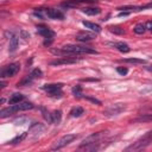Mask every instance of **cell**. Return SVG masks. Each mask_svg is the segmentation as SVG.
<instances>
[{
  "label": "cell",
  "instance_id": "6da1fadb",
  "mask_svg": "<svg viewBox=\"0 0 152 152\" xmlns=\"http://www.w3.org/2000/svg\"><path fill=\"white\" fill-rule=\"evenodd\" d=\"M34 106L31 103V102H19V103H15V104H12L11 107L8 108H4L0 110V116L1 118H6L13 113H17V112H20V110H28V109H32Z\"/></svg>",
  "mask_w": 152,
  "mask_h": 152
},
{
  "label": "cell",
  "instance_id": "7a4b0ae2",
  "mask_svg": "<svg viewBox=\"0 0 152 152\" xmlns=\"http://www.w3.org/2000/svg\"><path fill=\"white\" fill-rule=\"evenodd\" d=\"M151 142H152V131L146 133L144 137L138 139L135 142H133L128 147H126V151H141V150L146 148Z\"/></svg>",
  "mask_w": 152,
  "mask_h": 152
},
{
  "label": "cell",
  "instance_id": "3957f363",
  "mask_svg": "<svg viewBox=\"0 0 152 152\" xmlns=\"http://www.w3.org/2000/svg\"><path fill=\"white\" fill-rule=\"evenodd\" d=\"M64 51L69 52V53H97V51L95 49H91L89 46H83V45H72V44H68L64 45L62 48Z\"/></svg>",
  "mask_w": 152,
  "mask_h": 152
},
{
  "label": "cell",
  "instance_id": "277c9868",
  "mask_svg": "<svg viewBox=\"0 0 152 152\" xmlns=\"http://www.w3.org/2000/svg\"><path fill=\"white\" fill-rule=\"evenodd\" d=\"M76 138H77L76 134H66V135H63L62 138H59V139L51 146V150H59V148L66 146L68 144H70L71 141H74Z\"/></svg>",
  "mask_w": 152,
  "mask_h": 152
},
{
  "label": "cell",
  "instance_id": "5b68a950",
  "mask_svg": "<svg viewBox=\"0 0 152 152\" xmlns=\"http://www.w3.org/2000/svg\"><path fill=\"white\" fill-rule=\"evenodd\" d=\"M20 69V65L19 63H11L6 66H4L1 69V72H0V76L1 78H5V77H11L13 75H15Z\"/></svg>",
  "mask_w": 152,
  "mask_h": 152
},
{
  "label": "cell",
  "instance_id": "8992f818",
  "mask_svg": "<svg viewBox=\"0 0 152 152\" xmlns=\"http://www.w3.org/2000/svg\"><path fill=\"white\" fill-rule=\"evenodd\" d=\"M125 109H126V106H125L124 103H115V104L109 106L107 109H104L103 115H106V116L118 115V114H120L121 112H124Z\"/></svg>",
  "mask_w": 152,
  "mask_h": 152
},
{
  "label": "cell",
  "instance_id": "52a82bcc",
  "mask_svg": "<svg viewBox=\"0 0 152 152\" xmlns=\"http://www.w3.org/2000/svg\"><path fill=\"white\" fill-rule=\"evenodd\" d=\"M78 59L76 57H61V58H57L55 61H51L50 62V65H62V64H72V63H76Z\"/></svg>",
  "mask_w": 152,
  "mask_h": 152
},
{
  "label": "cell",
  "instance_id": "ba28073f",
  "mask_svg": "<svg viewBox=\"0 0 152 152\" xmlns=\"http://www.w3.org/2000/svg\"><path fill=\"white\" fill-rule=\"evenodd\" d=\"M102 133L103 132H97V133H93L90 135H88L86 139H83L81 146H84V145H90V144H95V142H99V140L101 139L102 137Z\"/></svg>",
  "mask_w": 152,
  "mask_h": 152
},
{
  "label": "cell",
  "instance_id": "9c48e42d",
  "mask_svg": "<svg viewBox=\"0 0 152 152\" xmlns=\"http://www.w3.org/2000/svg\"><path fill=\"white\" fill-rule=\"evenodd\" d=\"M37 32H38V34L43 36L44 38H52L55 36V32L52 30H50L49 27H46V26H38Z\"/></svg>",
  "mask_w": 152,
  "mask_h": 152
},
{
  "label": "cell",
  "instance_id": "30bf717a",
  "mask_svg": "<svg viewBox=\"0 0 152 152\" xmlns=\"http://www.w3.org/2000/svg\"><path fill=\"white\" fill-rule=\"evenodd\" d=\"M75 38H76V40H80V42H89L95 38V34L89 33V32H78L75 36Z\"/></svg>",
  "mask_w": 152,
  "mask_h": 152
},
{
  "label": "cell",
  "instance_id": "8fae6325",
  "mask_svg": "<svg viewBox=\"0 0 152 152\" xmlns=\"http://www.w3.org/2000/svg\"><path fill=\"white\" fill-rule=\"evenodd\" d=\"M46 15L51 19H63L64 18V14L58 11V10H55V8H50V10H46Z\"/></svg>",
  "mask_w": 152,
  "mask_h": 152
},
{
  "label": "cell",
  "instance_id": "7c38bea8",
  "mask_svg": "<svg viewBox=\"0 0 152 152\" xmlns=\"http://www.w3.org/2000/svg\"><path fill=\"white\" fill-rule=\"evenodd\" d=\"M152 121V114H140L138 118L131 120V124H134V122H151Z\"/></svg>",
  "mask_w": 152,
  "mask_h": 152
},
{
  "label": "cell",
  "instance_id": "4fadbf2b",
  "mask_svg": "<svg viewBox=\"0 0 152 152\" xmlns=\"http://www.w3.org/2000/svg\"><path fill=\"white\" fill-rule=\"evenodd\" d=\"M82 24H83L87 28H89V30H91V31H94V32H96V33L101 32V27H100V25H97V24H94V23H90V21H86V20H83Z\"/></svg>",
  "mask_w": 152,
  "mask_h": 152
},
{
  "label": "cell",
  "instance_id": "5bb4252c",
  "mask_svg": "<svg viewBox=\"0 0 152 152\" xmlns=\"http://www.w3.org/2000/svg\"><path fill=\"white\" fill-rule=\"evenodd\" d=\"M23 100H24V95H21V94H19V93H15V94H13V95L10 97L8 103H10V104H15V103L21 102Z\"/></svg>",
  "mask_w": 152,
  "mask_h": 152
},
{
  "label": "cell",
  "instance_id": "9a60e30c",
  "mask_svg": "<svg viewBox=\"0 0 152 152\" xmlns=\"http://www.w3.org/2000/svg\"><path fill=\"white\" fill-rule=\"evenodd\" d=\"M82 12L88 14V15H96V14H99L101 12V10L99 7H84L82 10Z\"/></svg>",
  "mask_w": 152,
  "mask_h": 152
},
{
  "label": "cell",
  "instance_id": "2e32d148",
  "mask_svg": "<svg viewBox=\"0 0 152 152\" xmlns=\"http://www.w3.org/2000/svg\"><path fill=\"white\" fill-rule=\"evenodd\" d=\"M121 61H122V62H125V63H132V64H146V61H145V59L135 58V57L125 58V59H121Z\"/></svg>",
  "mask_w": 152,
  "mask_h": 152
},
{
  "label": "cell",
  "instance_id": "e0dca14e",
  "mask_svg": "<svg viewBox=\"0 0 152 152\" xmlns=\"http://www.w3.org/2000/svg\"><path fill=\"white\" fill-rule=\"evenodd\" d=\"M33 78H34V77H33V76H32V75L30 74V75L25 76L24 78H21V80H20L19 82H18V84H17V86H18V87H23V86H28V84H30V83H31V82L33 81Z\"/></svg>",
  "mask_w": 152,
  "mask_h": 152
},
{
  "label": "cell",
  "instance_id": "ac0fdd59",
  "mask_svg": "<svg viewBox=\"0 0 152 152\" xmlns=\"http://www.w3.org/2000/svg\"><path fill=\"white\" fill-rule=\"evenodd\" d=\"M62 86H63V84H61V83H57V84H45V86H43L42 88H43L45 91L50 93V91H55V90L61 89Z\"/></svg>",
  "mask_w": 152,
  "mask_h": 152
},
{
  "label": "cell",
  "instance_id": "d6986e66",
  "mask_svg": "<svg viewBox=\"0 0 152 152\" xmlns=\"http://www.w3.org/2000/svg\"><path fill=\"white\" fill-rule=\"evenodd\" d=\"M114 46L120 51V52H129V46L126 44V43H122V42H119V43H115Z\"/></svg>",
  "mask_w": 152,
  "mask_h": 152
},
{
  "label": "cell",
  "instance_id": "ffe728a7",
  "mask_svg": "<svg viewBox=\"0 0 152 152\" xmlns=\"http://www.w3.org/2000/svg\"><path fill=\"white\" fill-rule=\"evenodd\" d=\"M27 137V132H23V133H20L19 135H17V137H14L10 142L12 144V145H15V144H19V142H21L25 138Z\"/></svg>",
  "mask_w": 152,
  "mask_h": 152
},
{
  "label": "cell",
  "instance_id": "44dd1931",
  "mask_svg": "<svg viewBox=\"0 0 152 152\" xmlns=\"http://www.w3.org/2000/svg\"><path fill=\"white\" fill-rule=\"evenodd\" d=\"M18 48V38L15 37V36H11V38H10V51L11 52H13V51H15V49Z\"/></svg>",
  "mask_w": 152,
  "mask_h": 152
},
{
  "label": "cell",
  "instance_id": "7402d4cb",
  "mask_svg": "<svg viewBox=\"0 0 152 152\" xmlns=\"http://www.w3.org/2000/svg\"><path fill=\"white\" fill-rule=\"evenodd\" d=\"M83 114V108L82 107H74L71 110H70V115L72 118H78Z\"/></svg>",
  "mask_w": 152,
  "mask_h": 152
},
{
  "label": "cell",
  "instance_id": "603a6c76",
  "mask_svg": "<svg viewBox=\"0 0 152 152\" xmlns=\"http://www.w3.org/2000/svg\"><path fill=\"white\" fill-rule=\"evenodd\" d=\"M40 110H42V114L44 116V119L49 122V124H53V119H52V114H50L44 107H40Z\"/></svg>",
  "mask_w": 152,
  "mask_h": 152
},
{
  "label": "cell",
  "instance_id": "cb8c5ba5",
  "mask_svg": "<svg viewBox=\"0 0 152 152\" xmlns=\"http://www.w3.org/2000/svg\"><path fill=\"white\" fill-rule=\"evenodd\" d=\"M77 5H78V2L76 0H66V1H64V2L61 4V6L62 7H65V8H75Z\"/></svg>",
  "mask_w": 152,
  "mask_h": 152
},
{
  "label": "cell",
  "instance_id": "d4e9b609",
  "mask_svg": "<svg viewBox=\"0 0 152 152\" xmlns=\"http://www.w3.org/2000/svg\"><path fill=\"white\" fill-rule=\"evenodd\" d=\"M52 119H53V124H59L61 119H62V112L61 110H53L52 112Z\"/></svg>",
  "mask_w": 152,
  "mask_h": 152
},
{
  "label": "cell",
  "instance_id": "484cf974",
  "mask_svg": "<svg viewBox=\"0 0 152 152\" xmlns=\"http://www.w3.org/2000/svg\"><path fill=\"white\" fill-rule=\"evenodd\" d=\"M133 31L137 33V34H142L145 31H146V26L144 24H137L133 28Z\"/></svg>",
  "mask_w": 152,
  "mask_h": 152
},
{
  "label": "cell",
  "instance_id": "4316f807",
  "mask_svg": "<svg viewBox=\"0 0 152 152\" xmlns=\"http://www.w3.org/2000/svg\"><path fill=\"white\" fill-rule=\"evenodd\" d=\"M108 28H109V31H110L112 33H114V34H124V33H125L124 28H121V27H119V26H109Z\"/></svg>",
  "mask_w": 152,
  "mask_h": 152
},
{
  "label": "cell",
  "instance_id": "83f0119b",
  "mask_svg": "<svg viewBox=\"0 0 152 152\" xmlns=\"http://www.w3.org/2000/svg\"><path fill=\"white\" fill-rule=\"evenodd\" d=\"M71 91H72V94H74L75 97H81V95H82V88H81V86H75L71 89Z\"/></svg>",
  "mask_w": 152,
  "mask_h": 152
},
{
  "label": "cell",
  "instance_id": "f1b7e54d",
  "mask_svg": "<svg viewBox=\"0 0 152 152\" xmlns=\"http://www.w3.org/2000/svg\"><path fill=\"white\" fill-rule=\"evenodd\" d=\"M139 112L142 113V114H152V104H148V106H145V107L140 108Z\"/></svg>",
  "mask_w": 152,
  "mask_h": 152
},
{
  "label": "cell",
  "instance_id": "f546056e",
  "mask_svg": "<svg viewBox=\"0 0 152 152\" xmlns=\"http://www.w3.org/2000/svg\"><path fill=\"white\" fill-rule=\"evenodd\" d=\"M48 95H49L50 97H61V96L63 95V93H62V90H61V89H58V90H55V91H50V93H48Z\"/></svg>",
  "mask_w": 152,
  "mask_h": 152
},
{
  "label": "cell",
  "instance_id": "4dcf8cb0",
  "mask_svg": "<svg viewBox=\"0 0 152 152\" xmlns=\"http://www.w3.org/2000/svg\"><path fill=\"white\" fill-rule=\"evenodd\" d=\"M31 75H32V76H33L34 78H37V77H42L43 72H42V70H40V69L36 68V69H33V70L31 71Z\"/></svg>",
  "mask_w": 152,
  "mask_h": 152
},
{
  "label": "cell",
  "instance_id": "1f68e13d",
  "mask_svg": "<svg viewBox=\"0 0 152 152\" xmlns=\"http://www.w3.org/2000/svg\"><path fill=\"white\" fill-rule=\"evenodd\" d=\"M116 71H118L120 75H126V74L128 72L127 68H122V66H119V68H116Z\"/></svg>",
  "mask_w": 152,
  "mask_h": 152
},
{
  "label": "cell",
  "instance_id": "d6a6232c",
  "mask_svg": "<svg viewBox=\"0 0 152 152\" xmlns=\"http://www.w3.org/2000/svg\"><path fill=\"white\" fill-rule=\"evenodd\" d=\"M84 99H87V100H89V101H91V102H94V103H96V104H101V102H100L99 100L94 99V97H89V96H86Z\"/></svg>",
  "mask_w": 152,
  "mask_h": 152
},
{
  "label": "cell",
  "instance_id": "836d02e7",
  "mask_svg": "<svg viewBox=\"0 0 152 152\" xmlns=\"http://www.w3.org/2000/svg\"><path fill=\"white\" fill-rule=\"evenodd\" d=\"M20 34H21V37H23L25 40H27V39L30 38V34H28V33H26L25 31H21V32H20Z\"/></svg>",
  "mask_w": 152,
  "mask_h": 152
},
{
  "label": "cell",
  "instance_id": "e575fe53",
  "mask_svg": "<svg viewBox=\"0 0 152 152\" xmlns=\"http://www.w3.org/2000/svg\"><path fill=\"white\" fill-rule=\"evenodd\" d=\"M145 26H146V30H148L150 32H152V21H147L145 24Z\"/></svg>",
  "mask_w": 152,
  "mask_h": 152
},
{
  "label": "cell",
  "instance_id": "d590c367",
  "mask_svg": "<svg viewBox=\"0 0 152 152\" xmlns=\"http://www.w3.org/2000/svg\"><path fill=\"white\" fill-rule=\"evenodd\" d=\"M129 14V12H126V11H121L120 13H119V17H126V15H128Z\"/></svg>",
  "mask_w": 152,
  "mask_h": 152
},
{
  "label": "cell",
  "instance_id": "8d00e7d4",
  "mask_svg": "<svg viewBox=\"0 0 152 152\" xmlns=\"http://www.w3.org/2000/svg\"><path fill=\"white\" fill-rule=\"evenodd\" d=\"M51 43H52V38H49V39H46V40L44 42V45H45V46H48V45H50Z\"/></svg>",
  "mask_w": 152,
  "mask_h": 152
},
{
  "label": "cell",
  "instance_id": "74e56055",
  "mask_svg": "<svg viewBox=\"0 0 152 152\" xmlns=\"http://www.w3.org/2000/svg\"><path fill=\"white\" fill-rule=\"evenodd\" d=\"M77 2H95L97 0H76Z\"/></svg>",
  "mask_w": 152,
  "mask_h": 152
},
{
  "label": "cell",
  "instance_id": "f35d334b",
  "mask_svg": "<svg viewBox=\"0 0 152 152\" xmlns=\"http://www.w3.org/2000/svg\"><path fill=\"white\" fill-rule=\"evenodd\" d=\"M6 87V82L5 81H1V83H0V88H5Z\"/></svg>",
  "mask_w": 152,
  "mask_h": 152
},
{
  "label": "cell",
  "instance_id": "ab89813d",
  "mask_svg": "<svg viewBox=\"0 0 152 152\" xmlns=\"http://www.w3.org/2000/svg\"><path fill=\"white\" fill-rule=\"evenodd\" d=\"M82 81H84V82H86V81H97V80H96V78H83Z\"/></svg>",
  "mask_w": 152,
  "mask_h": 152
},
{
  "label": "cell",
  "instance_id": "60d3db41",
  "mask_svg": "<svg viewBox=\"0 0 152 152\" xmlns=\"http://www.w3.org/2000/svg\"><path fill=\"white\" fill-rule=\"evenodd\" d=\"M146 69L150 70V71H152V65H151V66H146Z\"/></svg>",
  "mask_w": 152,
  "mask_h": 152
}]
</instances>
